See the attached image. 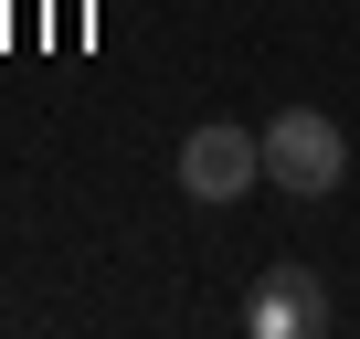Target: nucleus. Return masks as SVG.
<instances>
[{"mask_svg":"<svg viewBox=\"0 0 360 339\" xmlns=\"http://www.w3.org/2000/svg\"><path fill=\"white\" fill-rule=\"evenodd\" d=\"M244 328H255V339H318V328H328V286H318L307 265H265L255 297H244Z\"/></svg>","mask_w":360,"mask_h":339,"instance_id":"nucleus-3","label":"nucleus"},{"mask_svg":"<svg viewBox=\"0 0 360 339\" xmlns=\"http://www.w3.org/2000/svg\"><path fill=\"white\" fill-rule=\"evenodd\" d=\"M265 181L297 191V202H328V191L349 181V138H339V117L276 106V117H265Z\"/></svg>","mask_w":360,"mask_h":339,"instance_id":"nucleus-1","label":"nucleus"},{"mask_svg":"<svg viewBox=\"0 0 360 339\" xmlns=\"http://www.w3.org/2000/svg\"><path fill=\"white\" fill-rule=\"evenodd\" d=\"M265 181V127H233V117H202L180 138V191L191 202H244Z\"/></svg>","mask_w":360,"mask_h":339,"instance_id":"nucleus-2","label":"nucleus"}]
</instances>
